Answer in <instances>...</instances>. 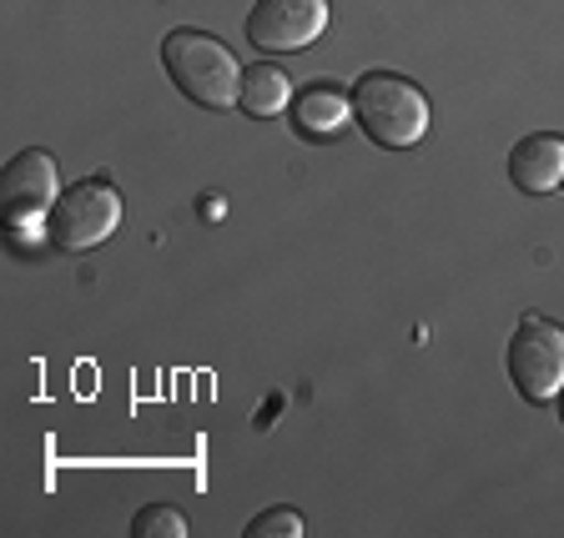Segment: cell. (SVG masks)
I'll use <instances>...</instances> for the list:
<instances>
[{
    "instance_id": "obj_10",
    "label": "cell",
    "mask_w": 564,
    "mask_h": 538,
    "mask_svg": "<svg viewBox=\"0 0 564 538\" xmlns=\"http://www.w3.org/2000/svg\"><path fill=\"white\" fill-rule=\"evenodd\" d=\"M131 538H187V518L166 504H147L131 524Z\"/></svg>"
},
{
    "instance_id": "obj_12",
    "label": "cell",
    "mask_w": 564,
    "mask_h": 538,
    "mask_svg": "<svg viewBox=\"0 0 564 538\" xmlns=\"http://www.w3.org/2000/svg\"><path fill=\"white\" fill-rule=\"evenodd\" d=\"M554 403H560V418H564V387H560V393H554Z\"/></svg>"
},
{
    "instance_id": "obj_5",
    "label": "cell",
    "mask_w": 564,
    "mask_h": 538,
    "mask_svg": "<svg viewBox=\"0 0 564 538\" xmlns=\"http://www.w3.org/2000/svg\"><path fill=\"white\" fill-rule=\"evenodd\" d=\"M333 6L328 0H258L247 11V41L272 56H293L307 51L317 35L328 31Z\"/></svg>"
},
{
    "instance_id": "obj_2",
    "label": "cell",
    "mask_w": 564,
    "mask_h": 538,
    "mask_svg": "<svg viewBox=\"0 0 564 538\" xmlns=\"http://www.w3.org/2000/svg\"><path fill=\"white\" fill-rule=\"evenodd\" d=\"M162 66L166 76L176 81V91L187 96V101L207 106V111H227L237 106L242 96V66L237 56L207 31H166L162 41Z\"/></svg>"
},
{
    "instance_id": "obj_11",
    "label": "cell",
    "mask_w": 564,
    "mask_h": 538,
    "mask_svg": "<svg viewBox=\"0 0 564 538\" xmlns=\"http://www.w3.org/2000/svg\"><path fill=\"white\" fill-rule=\"evenodd\" d=\"M247 538H303V514L297 508H268L247 524Z\"/></svg>"
},
{
    "instance_id": "obj_9",
    "label": "cell",
    "mask_w": 564,
    "mask_h": 538,
    "mask_svg": "<svg viewBox=\"0 0 564 538\" xmlns=\"http://www.w3.org/2000/svg\"><path fill=\"white\" fill-rule=\"evenodd\" d=\"M237 106H242L247 117H258V121H272V117H282V111H293V76H288L282 66H272V61L247 66Z\"/></svg>"
},
{
    "instance_id": "obj_3",
    "label": "cell",
    "mask_w": 564,
    "mask_h": 538,
    "mask_svg": "<svg viewBox=\"0 0 564 538\" xmlns=\"http://www.w3.org/2000/svg\"><path fill=\"white\" fill-rule=\"evenodd\" d=\"M117 227H121V197L101 176L66 187L46 217V237L61 252H91V246H101Z\"/></svg>"
},
{
    "instance_id": "obj_6",
    "label": "cell",
    "mask_w": 564,
    "mask_h": 538,
    "mask_svg": "<svg viewBox=\"0 0 564 538\" xmlns=\"http://www.w3.org/2000/svg\"><path fill=\"white\" fill-rule=\"evenodd\" d=\"M61 201V182H56V156L46 146H31L6 166V222L15 232L46 222L51 207Z\"/></svg>"
},
{
    "instance_id": "obj_8",
    "label": "cell",
    "mask_w": 564,
    "mask_h": 538,
    "mask_svg": "<svg viewBox=\"0 0 564 538\" xmlns=\"http://www.w3.org/2000/svg\"><path fill=\"white\" fill-rule=\"evenodd\" d=\"M348 121H352V96H343L338 86L317 81L293 96V127L303 131L307 141H333Z\"/></svg>"
},
{
    "instance_id": "obj_1",
    "label": "cell",
    "mask_w": 564,
    "mask_h": 538,
    "mask_svg": "<svg viewBox=\"0 0 564 538\" xmlns=\"http://www.w3.org/2000/svg\"><path fill=\"white\" fill-rule=\"evenodd\" d=\"M352 121L383 152H409L429 131V96L399 70H368L352 86Z\"/></svg>"
},
{
    "instance_id": "obj_7",
    "label": "cell",
    "mask_w": 564,
    "mask_h": 538,
    "mask_svg": "<svg viewBox=\"0 0 564 538\" xmlns=\"http://www.w3.org/2000/svg\"><path fill=\"white\" fill-rule=\"evenodd\" d=\"M509 182L524 197H550L564 187V136L554 131H534V136L514 141L509 152Z\"/></svg>"
},
{
    "instance_id": "obj_4",
    "label": "cell",
    "mask_w": 564,
    "mask_h": 538,
    "mask_svg": "<svg viewBox=\"0 0 564 538\" xmlns=\"http://www.w3.org/2000/svg\"><path fill=\"white\" fill-rule=\"evenodd\" d=\"M509 377H514L519 398L554 403L564 387V328L540 312L519 317L514 338H509Z\"/></svg>"
}]
</instances>
